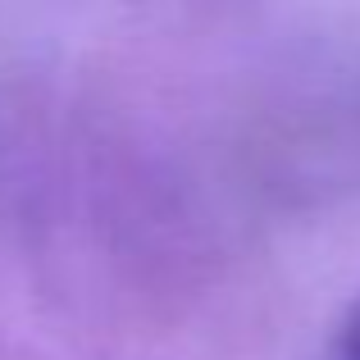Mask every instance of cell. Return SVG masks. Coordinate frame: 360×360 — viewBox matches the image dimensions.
Listing matches in <instances>:
<instances>
[{"label":"cell","mask_w":360,"mask_h":360,"mask_svg":"<svg viewBox=\"0 0 360 360\" xmlns=\"http://www.w3.org/2000/svg\"><path fill=\"white\" fill-rule=\"evenodd\" d=\"M342 360H360V301L347 315V328H342Z\"/></svg>","instance_id":"obj_1"}]
</instances>
